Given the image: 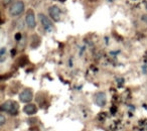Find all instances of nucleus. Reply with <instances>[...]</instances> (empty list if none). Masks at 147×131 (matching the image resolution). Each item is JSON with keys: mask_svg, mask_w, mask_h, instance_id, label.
<instances>
[{"mask_svg": "<svg viewBox=\"0 0 147 131\" xmlns=\"http://www.w3.org/2000/svg\"><path fill=\"white\" fill-rule=\"evenodd\" d=\"M25 5L22 1L18 0V1H14L9 7V14L12 17H17L20 14H22L24 11Z\"/></svg>", "mask_w": 147, "mask_h": 131, "instance_id": "nucleus-1", "label": "nucleus"}, {"mask_svg": "<svg viewBox=\"0 0 147 131\" xmlns=\"http://www.w3.org/2000/svg\"><path fill=\"white\" fill-rule=\"evenodd\" d=\"M18 104L15 101L8 100L1 105V108L0 109L4 111V112H7L10 115H16L18 113Z\"/></svg>", "mask_w": 147, "mask_h": 131, "instance_id": "nucleus-2", "label": "nucleus"}, {"mask_svg": "<svg viewBox=\"0 0 147 131\" xmlns=\"http://www.w3.org/2000/svg\"><path fill=\"white\" fill-rule=\"evenodd\" d=\"M49 16L53 20L55 21H59L61 19V10L59 9V7H57V5H53L51 6V8L49 9Z\"/></svg>", "mask_w": 147, "mask_h": 131, "instance_id": "nucleus-3", "label": "nucleus"}, {"mask_svg": "<svg viewBox=\"0 0 147 131\" xmlns=\"http://www.w3.org/2000/svg\"><path fill=\"white\" fill-rule=\"evenodd\" d=\"M33 98L32 91L29 90V89H24L22 92L19 95V99H20L21 102L23 103H29Z\"/></svg>", "mask_w": 147, "mask_h": 131, "instance_id": "nucleus-4", "label": "nucleus"}, {"mask_svg": "<svg viewBox=\"0 0 147 131\" xmlns=\"http://www.w3.org/2000/svg\"><path fill=\"white\" fill-rule=\"evenodd\" d=\"M25 22H26L27 26L29 28H34L35 25H36V20H35V16H34V12L32 10H29L26 13V16H25Z\"/></svg>", "mask_w": 147, "mask_h": 131, "instance_id": "nucleus-5", "label": "nucleus"}, {"mask_svg": "<svg viewBox=\"0 0 147 131\" xmlns=\"http://www.w3.org/2000/svg\"><path fill=\"white\" fill-rule=\"evenodd\" d=\"M39 20H40V23H41V25H42V27L47 31L51 30V29L53 28V22L51 21V19L47 16H45V14H42V13L39 14Z\"/></svg>", "mask_w": 147, "mask_h": 131, "instance_id": "nucleus-6", "label": "nucleus"}, {"mask_svg": "<svg viewBox=\"0 0 147 131\" xmlns=\"http://www.w3.org/2000/svg\"><path fill=\"white\" fill-rule=\"evenodd\" d=\"M95 102L99 107H104L106 105V95L104 92H99L95 97Z\"/></svg>", "mask_w": 147, "mask_h": 131, "instance_id": "nucleus-7", "label": "nucleus"}, {"mask_svg": "<svg viewBox=\"0 0 147 131\" xmlns=\"http://www.w3.org/2000/svg\"><path fill=\"white\" fill-rule=\"evenodd\" d=\"M23 112L27 115H33L37 112V108L34 104H26L23 107Z\"/></svg>", "mask_w": 147, "mask_h": 131, "instance_id": "nucleus-8", "label": "nucleus"}, {"mask_svg": "<svg viewBox=\"0 0 147 131\" xmlns=\"http://www.w3.org/2000/svg\"><path fill=\"white\" fill-rule=\"evenodd\" d=\"M5 122H6V119H5V117H4V115H0V125L1 126H3V125L5 124Z\"/></svg>", "mask_w": 147, "mask_h": 131, "instance_id": "nucleus-9", "label": "nucleus"}, {"mask_svg": "<svg viewBox=\"0 0 147 131\" xmlns=\"http://www.w3.org/2000/svg\"><path fill=\"white\" fill-rule=\"evenodd\" d=\"M13 0H3V3L4 4H8V3H10V2H12Z\"/></svg>", "mask_w": 147, "mask_h": 131, "instance_id": "nucleus-10", "label": "nucleus"}, {"mask_svg": "<svg viewBox=\"0 0 147 131\" xmlns=\"http://www.w3.org/2000/svg\"><path fill=\"white\" fill-rule=\"evenodd\" d=\"M59 1H61V2H63V1H65V0H59Z\"/></svg>", "mask_w": 147, "mask_h": 131, "instance_id": "nucleus-11", "label": "nucleus"}]
</instances>
